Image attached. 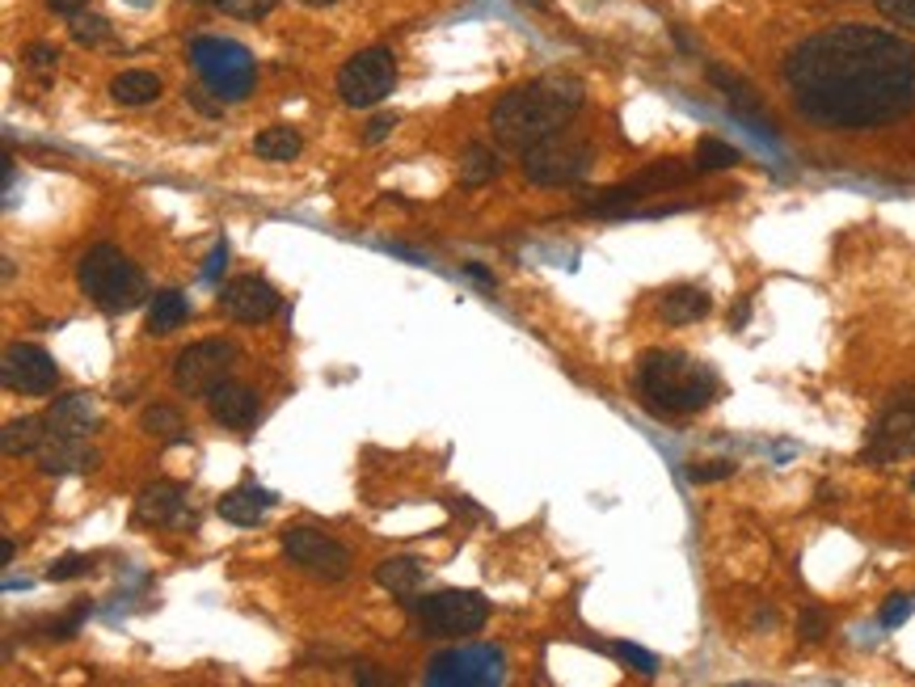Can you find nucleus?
<instances>
[{
    "instance_id": "f257e3e1",
    "label": "nucleus",
    "mask_w": 915,
    "mask_h": 687,
    "mask_svg": "<svg viewBox=\"0 0 915 687\" xmlns=\"http://www.w3.org/2000/svg\"><path fill=\"white\" fill-rule=\"evenodd\" d=\"M785 85L797 110L822 126L899 123L915 110V47L865 22H840L785 56Z\"/></svg>"
},
{
    "instance_id": "f03ea898",
    "label": "nucleus",
    "mask_w": 915,
    "mask_h": 687,
    "mask_svg": "<svg viewBox=\"0 0 915 687\" xmlns=\"http://www.w3.org/2000/svg\"><path fill=\"white\" fill-rule=\"evenodd\" d=\"M582 101H587L582 81H574V76H540L532 85H519V89L503 94V101L490 114V126H494V135L503 140L506 148L528 153V148H537L544 140L562 135V126L582 110Z\"/></svg>"
},
{
    "instance_id": "7ed1b4c3",
    "label": "nucleus",
    "mask_w": 915,
    "mask_h": 687,
    "mask_svg": "<svg viewBox=\"0 0 915 687\" xmlns=\"http://www.w3.org/2000/svg\"><path fill=\"white\" fill-rule=\"evenodd\" d=\"M637 388L654 413H696L718 397V375L684 350H650L637 363Z\"/></svg>"
},
{
    "instance_id": "20e7f679",
    "label": "nucleus",
    "mask_w": 915,
    "mask_h": 687,
    "mask_svg": "<svg viewBox=\"0 0 915 687\" xmlns=\"http://www.w3.org/2000/svg\"><path fill=\"white\" fill-rule=\"evenodd\" d=\"M76 282L101 313H131L135 304L148 300L144 270L115 245H94L85 253L81 266H76Z\"/></svg>"
},
{
    "instance_id": "39448f33",
    "label": "nucleus",
    "mask_w": 915,
    "mask_h": 687,
    "mask_svg": "<svg viewBox=\"0 0 915 687\" xmlns=\"http://www.w3.org/2000/svg\"><path fill=\"white\" fill-rule=\"evenodd\" d=\"M190 63H194L198 81L220 97V106L224 101L250 97L253 81H257V63H253V56L241 47V43H232V38H198V43L190 47Z\"/></svg>"
},
{
    "instance_id": "423d86ee",
    "label": "nucleus",
    "mask_w": 915,
    "mask_h": 687,
    "mask_svg": "<svg viewBox=\"0 0 915 687\" xmlns=\"http://www.w3.org/2000/svg\"><path fill=\"white\" fill-rule=\"evenodd\" d=\"M397 85V60L388 47H363L359 56H350L338 72V97L350 110H368L393 94Z\"/></svg>"
},
{
    "instance_id": "0eeeda50",
    "label": "nucleus",
    "mask_w": 915,
    "mask_h": 687,
    "mask_svg": "<svg viewBox=\"0 0 915 687\" xmlns=\"http://www.w3.org/2000/svg\"><path fill=\"white\" fill-rule=\"evenodd\" d=\"M591 165H595V153L587 144L553 135L523 153V178L532 186H578L591 173Z\"/></svg>"
},
{
    "instance_id": "6e6552de",
    "label": "nucleus",
    "mask_w": 915,
    "mask_h": 687,
    "mask_svg": "<svg viewBox=\"0 0 915 687\" xmlns=\"http://www.w3.org/2000/svg\"><path fill=\"white\" fill-rule=\"evenodd\" d=\"M413 612L426 632H440V637H473L490 620V603L477 591L426 594V599H413Z\"/></svg>"
},
{
    "instance_id": "1a4fd4ad",
    "label": "nucleus",
    "mask_w": 915,
    "mask_h": 687,
    "mask_svg": "<svg viewBox=\"0 0 915 687\" xmlns=\"http://www.w3.org/2000/svg\"><path fill=\"white\" fill-rule=\"evenodd\" d=\"M237 367V346L224 338H207V342L186 346L173 359V388L186 397H207L216 384H224Z\"/></svg>"
},
{
    "instance_id": "9d476101",
    "label": "nucleus",
    "mask_w": 915,
    "mask_h": 687,
    "mask_svg": "<svg viewBox=\"0 0 915 687\" xmlns=\"http://www.w3.org/2000/svg\"><path fill=\"white\" fill-rule=\"evenodd\" d=\"M279 544H284V553L291 557V562L300 565L304 574L321 578V582H342V578L350 574V553H347V549H342L334 535H325V531L309 528V523L284 528Z\"/></svg>"
},
{
    "instance_id": "9b49d317",
    "label": "nucleus",
    "mask_w": 915,
    "mask_h": 687,
    "mask_svg": "<svg viewBox=\"0 0 915 687\" xmlns=\"http://www.w3.org/2000/svg\"><path fill=\"white\" fill-rule=\"evenodd\" d=\"M0 379L9 393H22V397H47L56 393L60 384V367L56 359L34 342H13L4 346V359H0Z\"/></svg>"
},
{
    "instance_id": "f8f14e48",
    "label": "nucleus",
    "mask_w": 915,
    "mask_h": 687,
    "mask_svg": "<svg viewBox=\"0 0 915 687\" xmlns=\"http://www.w3.org/2000/svg\"><path fill=\"white\" fill-rule=\"evenodd\" d=\"M869 460H903V456H915V388L899 393L890 406L882 409V418L874 422L869 431V447H865Z\"/></svg>"
},
{
    "instance_id": "ddd939ff",
    "label": "nucleus",
    "mask_w": 915,
    "mask_h": 687,
    "mask_svg": "<svg viewBox=\"0 0 915 687\" xmlns=\"http://www.w3.org/2000/svg\"><path fill=\"white\" fill-rule=\"evenodd\" d=\"M279 291L270 287L266 279H257V275H241V279L224 282L220 291V309L224 316H232V321H241V325H262V321H270V316L279 313Z\"/></svg>"
},
{
    "instance_id": "4468645a",
    "label": "nucleus",
    "mask_w": 915,
    "mask_h": 687,
    "mask_svg": "<svg viewBox=\"0 0 915 687\" xmlns=\"http://www.w3.org/2000/svg\"><path fill=\"white\" fill-rule=\"evenodd\" d=\"M503 658L490 654V650H477V654H440L431 662V684H498L503 679Z\"/></svg>"
},
{
    "instance_id": "2eb2a0df",
    "label": "nucleus",
    "mask_w": 915,
    "mask_h": 687,
    "mask_svg": "<svg viewBox=\"0 0 915 687\" xmlns=\"http://www.w3.org/2000/svg\"><path fill=\"white\" fill-rule=\"evenodd\" d=\"M207 413L228 426V431H250L262 413V397L253 393L250 384H237V379H224L207 393Z\"/></svg>"
},
{
    "instance_id": "dca6fc26",
    "label": "nucleus",
    "mask_w": 915,
    "mask_h": 687,
    "mask_svg": "<svg viewBox=\"0 0 915 687\" xmlns=\"http://www.w3.org/2000/svg\"><path fill=\"white\" fill-rule=\"evenodd\" d=\"M47 435L51 438H89L97 431V397L89 393H68V397H56L47 406Z\"/></svg>"
},
{
    "instance_id": "f3484780",
    "label": "nucleus",
    "mask_w": 915,
    "mask_h": 687,
    "mask_svg": "<svg viewBox=\"0 0 915 687\" xmlns=\"http://www.w3.org/2000/svg\"><path fill=\"white\" fill-rule=\"evenodd\" d=\"M186 519V490L173 481H157L148 490H140L135 498V523L140 528H173Z\"/></svg>"
},
{
    "instance_id": "a211bd4d",
    "label": "nucleus",
    "mask_w": 915,
    "mask_h": 687,
    "mask_svg": "<svg viewBox=\"0 0 915 687\" xmlns=\"http://www.w3.org/2000/svg\"><path fill=\"white\" fill-rule=\"evenodd\" d=\"M38 469L47 477H63V472H89L97 465V451L85 447V438H51L38 447Z\"/></svg>"
},
{
    "instance_id": "6ab92c4d",
    "label": "nucleus",
    "mask_w": 915,
    "mask_h": 687,
    "mask_svg": "<svg viewBox=\"0 0 915 687\" xmlns=\"http://www.w3.org/2000/svg\"><path fill=\"white\" fill-rule=\"evenodd\" d=\"M270 506H275V498H270L262 485H253V481L237 485V490H228V494L216 502V510H220L224 523H237V528H253V523H262Z\"/></svg>"
},
{
    "instance_id": "aec40b11",
    "label": "nucleus",
    "mask_w": 915,
    "mask_h": 687,
    "mask_svg": "<svg viewBox=\"0 0 915 687\" xmlns=\"http://www.w3.org/2000/svg\"><path fill=\"white\" fill-rule=\"evenodd\" d=\"M709 81H713V85L730 97V110H734L743 123L759 126V135H772V131H776V126L759 114V97H756V89L743 81V76H734V72H726V68H709Z\"/></svg>"
},
{
    "instance_id": "412c9836",
    "label": "nucleus",
    "mask_w": 915,
    "mask_h": 687,
    "mask_svg": "<svg viewBox=\"0 0 915 687\" xmlns=\"http://www.w3.org/2000/svg\"><path fill=\"white\" fill-rule=\"evenodd\" d=\"M659 309H663L666 325H696V321L709 316L713 300H709V291H700V287H671Z\"/></svg>"
},
{
    "instance_id": "4be33fe9",
    "label": "nucleus",
    "mask_w": 915,
    "mask_h": 687,
    "mask_svg": "<svg viewBox=\"0 0 915 687\" xmlns=\"http://www.w3.org/2000/svg\"><path fill=\"white\" fill-rule=\"evenodd\" d=\"M376 582L384 591L413 599V594L426 587V569H422V562H413V557H393V562L376 565Z\"/></svg>"
},
{
    "instance_id": "5701e85b",
    "label": "nucleus",
    "mask_w": 915,
    "mask_h": 687,
    "mask_svg": "<svg viewBox=\"0 0 915 687\" xmlns=\"http://www.w3.org/2000/svg\"><path fill=\"white\" fill-rule=\"evenodd\" d=\"M186 316H190V304L182 291H157V296L148 300V334H153V338H165V334L182 329Z\"/></svg>"
},
{
    "instance_id": "b1692460",
    "label": "nucleus",
    "mask_w": 915,
    "mask_h": 687,
    "mask_svg": "<svg viewBox=\"0 0 915 687\" xmlns=\"http://www.w3.org/2000/svg\"><path fill=\"white\" fill-rule=\"evenodd\" d=\"M47 443V418H13L0 435V451L4 456H38V447Z\"/></svg>"
},
{
    "instance_id": "393cba45",
    "label": "nucleus",
    "mask_w": 915,
    "mask_h": 687,
    "mask_svg": "<svg viewBox=\"0 0 915 687\" xmlns=\"http://www.w3.org/2000/svg\"><path fill=\"white\" fill-rule=\"evenodd\" d=\"M110 97L119 106H148L160 97V76L157 72H144V68H131V72H119L110 81Z\"/></svg>"
},
{
    "instance_id": "a878e982",
    "label": "nucleus",
    "mask_w": 915,
    "mask_h": 687,
    "mask_svg": "<svg viewBox=\"0 0 915 687\" xmlns=\"http://www.w3.org/2000/svg\"><path fill=\"white\" fill-rule=\"evenodd\" d=\"M494 178H503V157L485 144H469L460 157V182L465 186H490Z\"/></svg>"
},
{
    "instance_id": "bb28decb",
    "label": "nucleus",
    "mask_w": 915,
    "mask_h": 687,
    "mask_svg": "<svg viewBox=\"0 0 915 687\" xmlns=\"http://www.w3.org/2000/svg\"><path fill=\"white\" fill-rule=\"evenodd\" d=\"M300 148H304V140L296 126H266L253 135V153L262 160H296Z\"/></svg>"
},
{
    "instance_id": "cd10ccee",
    "label": "nucleus",
    "mask_w": 915,
    "mask_h": 687,
    "mask_svg": "<svg viewBox=\"0 0 915 687\" xmlns=\"http://www.w3.org/2000/svg\"><path fill=\"white\" fill-rule=\"evenodd\" d=\"M140 426L148 431V435H160V438H173V443H186V418L178 413L173 406H148L144 409V418H140Z\"/></svg>"
},
{
    "instance_id": "c85d7f7f",
    "label": "nucleus",
    "mask_w": 915,
    "mask_h": 687,
    "mask_svg": "<svg viewBox=\"0 0 915 687\" xmlns=\"http://www.w3.org/2000/svg\"><path fill=\"white\" fill-rule=\"evenodd\" d=\"M730 165H738V148H730L726 140H700L696 144V165L693 169H700V173H718V169H730Z\"/></svg>"
},
{
    "instance_id": "c756f323",
    "label": "nucleus",
    "mask_w": 915,
    "mask_h": 687,
    "mask_svg": "<svg viewBox=\"0 0 915 687\" xmlns=\"http://www.w3.org/2000/svg\"><path fill=\"white\" fill-rule=\"evenodd\" d=\"M194 4H216V9H224L228 17H241V22H257V17H266L279 0H194Z\"/></svg>"
},
{
    "instance_id": "7c9ffc66",
    "label": "nucleus",
    "mask_w": 915,
    "mask_h": 687,
    "mask_svg": "<svg viewBox=\"0 0 915 687\" xmlns=\"http://www.w3.org/2000/svg\"><path fill=\"white\" fill-rule=\"evenodd\" d=\"M110 38V22L106 17H85V13H76L72 17V43H81V47H101Z\"/></svg>"
},
{
    "instance_id": "2f4dec72",
    "label": "nucleus",
    "mask_w": 915,
    "mask_h": 687,
    "mask_svg": "<svg viewBox=\"0 0 915 687\" xmlns=\"http://www.w3.org/2000/svg\"><path fill=\"white\" fill-rule=\"evenodd\" d=\"M56 63H60V47H51V43H34V47H26V68H31L34 76H51L56 72Z\"/></svg>"
},
{
    "instance_id": "473e14b6",
    "label": "nucleus",
    "mask_w": 915,
    "mask_h": 687,
    "mask_svg": "<svg viewBox=\"0 0 915 687\" xmlns=\"http://www.w3.org/2000/svg\"><path fill=\"white\" fill-rule=\"evenodd\" d=\"M89 569H94L89 557L72 553V557H60V562L47 565V582H72V578H81V574H89Z\"/></svg>"
},
{
    "instance_id": "72a5a7b5",
    "label": "nucleus",
    "mask_w": 915,
    "mask_h": 687,
    "mask_svg": "<svg viewBox=\"0 0 915 687\" xmlns=\"http://www.w3.org/2000/svg\"><path fill=\"white\" fill-rule=\"evenodd\" d=\"M874 4H878V13L886 22H894L903 31H915V0H874Z\"/></svg>"
},
{
    "instance_id": "f704fd0d",
    "label": "nucleus",
    "mask_w": 915,
    "mask_h": 687,
    "mask_svg": "<svg viewBox=\"0 0 915 687\" xmlns=\"http://www.w3.org/2000/svg\"><path fill=\"white\" fill-rule=\"evenodd\" d=\"M612 654L621 658V662H629V666H637L641 675H654V666H659L654 654H646V650H637V646H625V641H616V646H612Z\"/></svg>"
},
{
    "instance_id": "c9c22d12",
    "label": "nucleus",
    "mask_w": 915,
    "mask_h": 687,
    "mask_svg": "<svg viewBox=\"0 0 915 687\" xmlns=\"http://www.w3.org/2000/svg\"><path fill=\"white\" fill-rule=\"evenodd\" d=\"M827 637V612L822 607H806L802 612V641H822Z\"/></svg>"
},
{
    "instance_id": "e433bc0d",
    "label": "nucleus",
    "mask_w": 915,
    "mask_h": 687,
    "mask_svg": "<svg viewBox=\"0 0 915 687\" xmlns=\"http://www.w3.org/2000/svg\"><path fill=\"white\" fill-rule=\"evenodd\" d=\"M912 616V599H903V594H894L890 603H886V612H882V625L886 628H894V625H903Z\"/></svg>"
},
{
    "instance_id": "4c0bfd02",
    "label": "nucleus",
    "mask_w": 915,
    "mask_h": 687,
    "mask_svg": "<svg viewBox=\"0 0 915 687\" xmlns=\"http://www.w3.org/2000/svg\"><path fill=\"white\" fill-rule=\"evenodd\" d=\"M730 472H734V465H730V460H713V465H696L693 481H726Z\"/></svg>"
},
{
    "instance_id": "58836bf2",
    "label": "nucleus",
    "mask_w": 915,
    "mask_h": 687,
    "mask_svg": "<svg viewBox=\"0 0 915 687\" xmlns=\"http://www.w3.org/2000/svg\"><path fill=\"white\" fill-rule=\"evenodd\" d=\"M224 266H228V245H216V250H212V257H207V262H203V279L207 282H216L224 275Z\"/></svg>"
},
{
    "instance_id": "ea45409f",
    "label": "nucleus",
    "mask_w": 915,
    "mask_h": 687,
    "mask_svg": "<svg viewBox=\"0 0 915 687\" xmlns=\"http://www.w3.org/2000/svg\"><path fill=\"white\" fill-rule=\"evenodd\" d=\"M393 126H397V114H376V119L368 123V131H363V140H368V144H380Z\"/></svg>"
},
{
    "instance_id": "a19ab883",
    "label": "nucleus",
    "mask_w": 915,
    "mask_h": 687,
    "mask_svg": "<svg viewBox=\"0 0 915 687\" xmlns=\"http://www.w3.org/2000/svg\"><path fill=\"white\" fill-rule=\"evenodd\" d=\"M47 9H51V13H60V17H76V13H85V9H89V0H47Z\"/></svg>"
},
{
    "instance_id": "79ce46f5",
    "label": "nucleus",
    "mask_w": 915,
    "mask_h": 687,
    "mask_svg": "<svg viewBox=\"0 0 915 687\" xmlns=\"http://www.w3.org/2000/svg\"><path fill=\"white\" fill-rule=\"evenodd\" d=\"M465 275H469V279H473V282H481L485 291H494V275H485V270H481L477 262H469V266H465Z\"/></svg>"
},
{
    "instance_id": "37998d69",
    "label": "nucleus",
    "mask_w": 915,
    "mask_h": 687,
    "mask_svg": "<svg viewBox=\"0 0 915 687\" xmlns=\"http://www.w3.org/2000/svg\"><path fill=\"white\" fill-rule=\"evenodd\" d=\"M13 553H17V549H13V540L4 535V540H0V562L9 565V562H13Z\"/></svg>"
},
{
    "instance_id": "c03bdc74",
    "label": "nucleus",
    "mask_w": 915,
    "mask_h": 687,
    "mask_svg": "<svg viewBox=\"0 0 915 687\" xmlns=\"http://www.w3.org/2000/svg\"><path fill=\"white\" fill-rule=\"evenodd\" d=\"M519 4H532V9H544V0H519Z\"/></svg>"
},
{
    "instance_id": "a18cd8bd",
    "label": "nucleus",
    "mask_w": 915,
    "mask_h": 687,
    "mask_svg": "<svg viewBox=\"0 0 915 687\" xmlns=\"http://www.w3.org/2000/svg\"><path fill=\"white\" fill-rule=\"evenodd\" d=\"M304 4H338V0H304Z\"/></svg>"
}]
</instances>
